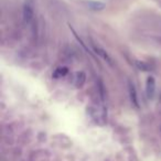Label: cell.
Listing matches in <instances>:
<instances>
[{
  "instance_id": "7a4b0ae2",
  "label": "cell",
  "mask_w": 161,
  "mask_h": 161,
  "mask_svg": "<svg viewBox=\"0 0 161 161\" xmlns=\"http://www.w3.org/2000/svg\"><path fill=\"white\" fill-rule=\"evenodd\" d=\"M156 93V80L153 76H149L146 80V94L149 99H152Z\"/></svg>"
},
{
  "instance_id": "8992f818",
  "label": "cell",
  "mask_w": 161,
  "mask_h": 161,
  "mask_svg": "<svg viewBox=\"0 0 161 161\" xmlns=\"http://www.w3.org/2000/svg\"><path fill=\"white\" fill-rule=\"evenodd\" d=\"M85 74L83 73V72H80V73L77 74V77H76V82H75V86L76 87H82V86L84 85V83H85Z\"/></svg>"
},
{
  "instance_id": "ba28073f",
  "label": "cell",
  "mask_w": 161,
  "mask_h": 161,
  "mask_svg": "<svg viewBox=\"0 0 161 161\" xmlns=\"http://www.w3.org/2000/svg\"><path fill=\"white\" fill-rule=\"evenodd\" d=\"M137 66L140 69H142V71H149V66L143 62H137Z\"/></svg>"
},
{
  "instance_id": "5b68a950",
  "label": "cell",
  "mask_w": 161,
  "mask_h": 161,
  "mask_svg": "<svg viewBox=\"0 0 161 161\" xmlns=\"http://www.w3.org/2000/svg\"><path fill=\"white\" fill-rule=\"evenodd\" d=\"M69 73V69L65 66L63 67H58V69H56L55 71H54L53 73V77L54 78H61V77H64L66 74Z\"/></svg>"
},
{
  "instance_id": "6da1fadb",
  "label": "cell",
  "mask_w": 161,
  "mask_h": 161,
  "mask_svg": "<svg viewBox=\"0 0 161 161\" xmlns=\"http://www.w3.org/2000/svg\"><path fill=\"white\" fill-rule=\"evenodd\" d=\"M34 10H33V3L32 0H27L23 6V19L27 23H30L33 20Z\"/></svg>"
},
{
  "instance_id": "277c9868",
  "label": "cell",
  "mask_w": 161,
  "mask_h": 161,
  "mask_svg": "<svg viewBox=\"0 0 161 161\" xmlns=\"http://www.w3.org/2000/svg\"><path fill=\"white\" fill-rule=\"evenodd\" d=\"M93 47H94V51H95V53L97 54V55H99L101 58H103L104 60H106L108 63H110V58H109V55L107 54V52L105 51V50H103L102 47H96V45H93Z\"/></svg>"
},
{
  "instance_id": "3957f363",
  "label": "cell",
  "mask_w": 161,
  "mask_h": 161,
  "mask_svg": "<svg viewBox=\"0 0 161 161\" xmlns=\"http://www.w3.org/2000/svg\"><path fill=\"white\" fill-rule=\"evenodd\" d=\"M128 90H129V96H130V101H131L132 105H134L135 107L139 108V102H138V96H137V91H136L135 85L131 83V82L128 83Z\"/></svg>"
},
{
  "instance_id": "52a82bcc",
  "label": "cell",
  "mask_w": 161,
  "mask_h": 161,
  "mask_svg": "<svg viewBox=\"0 0 161 161\" xmlns=\"http://www.w3.org/2000/svg\"><path fill=\"white\" fill-rule=\"evenodd\" d=\"M87 5H88V7L93 10H103L104 8H105V5H104V3H96V1H90V3H87Z\"/></svg>"
}]
</instances>
